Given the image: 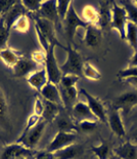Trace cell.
I'll return each mask as SVG.
<instances>
[{
	"label": "cell",
	"mask_w": 137,
	"mask_h": 159,
	"mask_svg": "<svg viewBox=\"0 0 137 159\" xmlns=\"http://www.w3.org/2000/svg\"><path fill=\"white\" fill-rule=\"evenodd\" d=\"M22 4L24 5V7L26 8L27 11H30L32 13L38 12L41 6L42 1H36V0H23Z\"/></svg>",
	"instance_id": "obj_38"
},
{
	"label": "cell",
	"mask_w": 137,
	"mask_h": 159,
	"mask_svg": "<svg viewBox=\"0 0 137 159\" xmlns=\"http://www.w3.org/2000/svg\"><path fill=\"white\" fill-rule=\"evenodd\" d=\"M18 159H30L29 157H19V158H18Z\"/></svg>",
	"instance_id": "obj_47"
},
{
	"label": "cell",
	"mask_w": 137,
	"mask_h": 159,
	"mask_svg": "<svg viewBox=\"0 0 137 159\" xmlns=\"http://www.w3.org/2000/svg\"><path fill=\"white\" fill-rule=\"evenodd\" d=\"M65 50L66 52L68 57H66V61L65 64H62L61 66L62 75L72 74V75L81 77L83 66H84V61H83L82 56L75 48H73L72 45H68Z\"/></svg>",
	"instance_id": "obj_1"
},
{
	"label": "cell",
	"mask_w": 137,
	"mask_h": 159,
	"mask_svg": "<svg viewBox=\"0 0 137 159\" xmlns=\"http://www.w3.org/2000/svg\"><path fill=\"white\" fill-rule=\"evenodd\" d=\"M34 158L35 159H58L55 157L54 153L48 152L47 150H42V151L37 152V153H35Z\"/></svg>",
	"instance_id": "obj_42"
},
{
	"label": "cell",
	"mask_w": 137,
	"mask_h": 159,
	"mask_svg": "<svg viewBox=\"0 0 137 159\" xmlns=\"http://www.w3.org/2000/svg\"><path fill=\"white\" fill-rule=\"evenodd\" d=\"M43 111H44V102H43V99H41L40 97L36 96L35 97V103H34V113L37 116L42 118V114Z\"/></svg>",
	"instance_id": "obj_40"
},
{
	"label": "cell",
	"mask_w": 137,
	"mask_h": 159,
	"mask_svg": "<svg viewBox=\"0 0 137 159\" xmlns=\"http://www.w3.org/2000/svg\"><path fill=\"white\" fill-rule=\"evenodd\" d=\"M32 60L34 61L36 64H38V65H43V66H44L45 60H46V53H45V52H40V50L34 52L32 53Z\"/></svg>",
	"instance_id": "obj_41"
},
{
	"label": "cell",
	"mask_w": 137,
	"mask_h": 159,
	"mask_svg": "<svg viewBox=\"0 0 137 159\" xmlns=\"http://www.w3.org/2000/svg\"><path fill=\"white\" fill-rule=\"evenodd\" d=\"M26 12L27 11L24 7V5L22 4V2L16 1L11 7V9L6 12V15L3 16L6 28H7L9 31H11L12 26L15 25V23L18 21L21 16H26Z\"/></svg>",
	"instance_id": "obj_14"
},
{
	"label": "cell",
	"mask_w": 137,
	"mask_h": 159,
	"mask_svg": "<svg viewBox=\"0 0 137 159\" xmlns=\"http://www.w3.org/2000/svg\"><path fill=\"white\" fill-rule=\"evenodd\" d=\"M8 120V103L4 91L0 87V125L4 128L7 127Z\"/></svg>",
	"instance_id": "obj_28"
},
{
	"label": "cell",
	"mask_w": 137,
	"mask_h": 159,
	"mask_svg": "<svg viewBox=\"0 0 137 159\" xmlns=\"http://www.w3.org/2000/svg\"><path fill=\"white\" fill-rule=\"evenodd\" d=\"M27 82L29 83L30 86L33 87L36 90H38L40 93L45 84L48 82V77H47V73H46V70L44 68H42L40 70H37L34 73H32L27 78Z\"/></svg>",
	"instance_id": "obj_21"
},
{
	"label": "cell",
	"mask_w": 137,
	"mask_h": 159,
	"mask_svg": "<svg viewBox=\"0 0 137 159\" xmlns=\"http://www.w3.org/2000/svg\"><path fill=\"white\" fill-rule=\"evenodd\" d=\"M43 102H44V111L42 114L43 120L47 122H53L61 113V106L46 100H43Z\"/></svg>",
	"instance_id": "obj_24"
},
{
	"label": "cell",
	"mask_w": 137,
	"mask_h": 159,
	"mask_svg": "<svg viewBox=\"0 0 137 159\" xmlns=\"http://www.w3.org/2000/svg\"><path fill=\"white\" fill-rule=\"evenodd\" d=\"M34 21H35V26L37 27L39 31L41 32L43 37L47 40L49 44L62 47V49H66V46L62 44V43L58 41V37H56L54 24L46 19L40 18L38 16H34Z\"/></svg>",
	"instance_id": "obj_6"
},
{
	"label": "cell",
	"mask_w": 137,
	"mask_h": 159,
	"mask_svg": "<svg viewBox=\"0 0 137 159\" xmlns=\"http://www.w3.org/2000/svg\"><path fill=\"white\" fill-rule=\"evenodd\" d=\"M72 117L74 120L78 121V123L84 120H96V118L92 114L91 110L89 109L88 105L83 102H79V101L73 107Z\"/></svg>",
	"instance_id": "obj_18"
},
{
	"label": "cell",
	"mask_w": 137,
	"mask_h": 159,
	"mask_svg": "<svg viewBox=\"0 0 137 159\" xmlns=\"http://www.w3.org/2000/svg\"><path fill=\"white\" fill-rule=\"evenodd\" d=\"M80 80V76L72 75V74H66V75H62L61 82H59L58 86L61 87H73L77 85V82Z\"/></svg>",
	"instance_id": "obj_36"
},
{
	"label": "cell",
	"mask_w": 137,
	"mask_h": 159,
	"mask_svg": "<svg viewBox=\"0 0 137 159\" xmlns=\"http://www.w3.org/2000/svg\"><path fill=\"white\" fill-rule=\"evenodd\" d=\"M40 96L42 97L43 100L49 101V102L55 103L62 106V97H61V93H59V89L56 84H53L51 82H48L45 84L44 87L40 91Z\"/></svg>",
	"instance_id": "obj_19"
},
{
	"label": "cell",
	"mask_w": 137,
	"mask_h": 159,
	"mask_svg": "<svg viewBox=\"0 0 137 159\" xmlns=\"http://www.w3.org/2000/svg\"><path fill=\"white\" fill-rule=\"evenodd\" d=\"M45 126H46V123L44 120L39 121L35 126L23 131V134H21V137L18 139L16 143L21 144L23 146H25L29 149L35 148L37 146V144L39 143L40 139L42 138Z\"/></svg>",
	"instance_id": "obj_3"
},
{
	"label": "cell",
	"mask_w": 137,
	"mask_h": 159,
	"mask_svg": "<svg viewBox=\"0 0 137 159\" xmlns=\"http://www.w3.org/2000/svg\"><path fill=\"white\" fill-rule=\"evenodd\" d=\"M90 151L97 157V159H109L113 154L111 145L106 141H102L98 146H92Z\"/></svg>",
	"instance_id": "obj_27"
},
{
	"label": "cell",
	"mask_w": 137,
	"mask_h": 159,
	"mask_svg": "<svg viewBox=\"0 0 137 159\" xmlns=\"http://www.w3.org/2000/svg\"><path fill=\"white\" fill-rule=\"evenodd\" d=\"M35 153L32 149H29L21 144H11L3 148L0 154V159H18L19 157H29L34 156Z\"/></svg>",
	"instance_id": "obj_10"
},
{
	"label": "cell",
	"mask_w": 137,
	"mask_h": 159,
	"mask_svg": "<svg viewBox=\"0 0 137 159\" xmlns=\"http://www.w3.org/2000/svg\"><path fill=\"white\" fill-rule=\"evenodd\" d=\"M38 16L46 19L53 24H58L59 22L58 7H56V1L49 0V1H42L41 6L38 11Z\"/></svg>",
	"instance_id": "obj_13"
},
{
	"label": "cell",
	"mask_w": 137,
	"mask_h": 159,
	"mask_svg": "<svg viewBox=\"0 0 137 159\" xmlns=\"http://www.w3.org/2000/svg\"><path fill=\"white\" fill-rule=\"evenodd\" d=\"M55 47V45L50 44L49 49L45 52L46 60L44 64V69L46 70V73H47L49 82L58 85L62 77V72L61 70V66L58 64V61H56V57L54 55Z\"/></svg>",
	"instance_id": "obj_5"
},
{
	"label": "cell",
	"mask_w": 137,
	"mask_h": 159,
	"mask_svg": "<svg viewBox=\"0 0 137 159\" xmlns=\"http://www.w3.org/2000/svg\"><path fill=\"white\" fill-rule=\"evenodd\" d=\"M131 140H130V142L131 143H133V144H135V145H137V127L135 128L134 130L132 131V134H131Z\"/></svg>",
	"instance_id": "obj_44"
},
{
	"label": "cell",
	"mask_w": 137,
	"mask_h": 159,
	"mask_svg": "<svg viewBox=\"0 0 137 159\" xmlns=\"http://www.w3.org/2000/svg\"><path fill=\"white\" fill-rule=\"evenodd\" d=\"M15 2V0H0V18H3Z\"/></svg>",
	"instance_id": "obj_39"
},
{
	"label": "cell",
	"mask_w": 137,
	"mask_h": 159,
	"mask_svg": "<svg viewBox=\"0 0 137 159\" xmlns=\"http://www.w3.org/2000/svg\"><path fill=\"white\" fill-rule=\"evenodd\" d=\"M126 81H128V83L131 84V85L137 87V77H132V78H128V79H126Z\"/></svg>",
	"instance_id": "obj_45"
},
{
	"label": "cell",
	"mask_w": 137,
	"mask_h": 159,
	"mask_svg": "<svg viewBox=\"0 0 137 159\" xmlns=\"http://www.w3.org/2000/svg\"><path fill=\"white\" fill-rule=\"evenodd\" d=\"M99 25L101 30L111 29L112 24V2L109 1H99Z\"/></svg>",
	"instance_id": "obj_16"
},
{
	"label": "cell",
	"mask_w": 137,
	"mask_h": 159,
	"mask_svg": "<svg viewBox=\"0 0 137 159\" xmlns=\"http://www.w3.org/2000/svg\"><path fill=\"white\" fill-rule=\"evenodd\" d=\"M83 40H84V43L87 47H91V48L98 47L102 40V30L97 26L89 25L85 29Z\"/></svg>",
	"instance_id": "obj_15"
},
{
	"label": "cell",
	"mask_w": 137,
	"mask_h": 159,
	"mask_svg": "<svg viewBox=\"0 0 137 159\" xmlns=\"http://www.w3.org/2000/svg\"><path fill=\"white\" fill-rule=\"evenodd\" d=\"M128 67H137V52H134L133 56L129 61Z\"/></svg>",
	"instance_id": "obj_43"
},
{
	"label": "cell",
	"mask_w": 137,
	"mask_h": 159,
	"mask_svg": "<svg viewBox=\"0 0 137 159\" xmlns=\"http://www.w3.org/2000/svg\"><path fill=\"white\" fill-rule=\"evenodd\" d=\"M73 1H56V7H58V18L59 21H62L63 23L65 21L68 11L70 9V6L72 5Z\"/></svg>",
	"instance_id": "obj_35"
},
{
	"label": "cell",
	"mask_w": 137,
	"mask_h": 159,
	"mask_svg": "<svg viewBox=\"0 0 137 159\" xmlns=\"http://www.w3.org/2000/svg\"><path fill=\"white\" fill-rule=\"evenodd\" d=\"M77 140V134L75 133H65V131H58L52 141L50 142L46 150L48 152L54 153L56 151H59L62 149H65L69 146L75 144Z\"/></svg>",
	"instance_id": "obj_9"
},
{
	"label": "cell",
	"mask_w": 137,
	"mask_h": 159,
	"mask_svg": "<svg viewBox=\"0 0 137 159\" xmlns=\"http://www.w3.org/2000/svg\"><path fill=\"white\" fill-rule=\"evenodd\" d=\"M29 29H30V20L26 15V16H21V18L15 23V25L12 26L11 30H15V31L19 32V33H27L29 31Z\"/></svg>",
	"instance_id": "obj_34"
},
{
	"label": "cell",
	"mask_w": 137,
	"mask_h": 159,
	"mask_svg": "<svg viewBox=\"0 0 137 159\" xmlns=\"http://www.w3.org/2000/svg\"><path fill=\"white\" fill-rule=\"evenodd\" d=\"M54 121L56 123V126H58V131H65V133H75V131H78L77 124L69 115L59 113Z\"/></svg>",
	"instance_id": "obj_23"
},
{
	"label": "cell",
	"mask_w": 137,
	"mask_h": 159,
	"mask_svg": "<svg viewBox=\"0 0 137 159\" xmlns=\"http://www.w3.org/2000/svg\"><path fill=\"white\" fill-rule=\"evenodd\" d=\"M122 112L115 106L109 107L108 110V123L112 131L119 138L126 137V128L121 116Z\"/></svg>",
	"instance_id": "obj_8"
},
{
	"label": "cell",
	"mask_w": 137,
	"mask_h": 159,
	"mask_svg": "<svg viewBox=\"0 0 137 159\" xmlns=\"http://www.w3.org/2000/svg\"><path fill=\"white\" fill-rule=\"evenodd\" d=\"M97 126H98L97 120H84L77 124L78 130L82 131V133H85V134L93 133V131L97 128Z\"/></svg>",
	"instance_id": "obj_32"
},
{
	"label": "cell",
	"mask_w": 137,
	"mask_h": 159,
	"mask_svg": "<svg viewBox=\"0 0 137 159\" xmlns=\"http://www.w3.org/2000/svg\"><path fill=\"white\" fill-rule=\"evenodd\" d=\"M128 23V18L125 8L120 3L112 2V24L111 29L118 31L122 40H125L126 36V26Z\"/></svg>",
	"instance_id": "obj_4"
},
{
	"label": "cell",
	"mask_w": 137,
	"mask_h": 159,
	"mask_svg": "<svg viewBox=\"0 0 137 159\" xmlns=\"http://www.w3.org/2000/svg\"><path fill=\"white\" fill-rule=\"evenodd\" d=\"M38 64H36L32 59L22 57L16 65L12 68L13 76L18 78H28L32 73L36 72L38 69Z\"/></svg>",
	"instance_id": "obj_12"
},
{
	"label": "cell",
	"mask_w": 137,
	"mask_h": 159,
	"mask_svg": "<svg viewBox=\"0 0 137 159\" xmlns=\"http://www.w3.org/2000/svg\"><path fill=\"white\" fill-rule=\"evenodd\" d=\"M109 159H119V158H118V157H117V156H116V155H115V154H113V155H112V156H111V158H109Z\"/></svg>",
	"instance_id": "obj_46"
},
{
	"label": "cell",
	"mask_w": 137,
	"mask_h": 159,
	"mask_svg": "<svg viewBox=\"0 0 137 159\" xmlns=\"http://www.w3.org/2000/svg\"><path fill=\"white\" fill-rule=\"evenodd\" d=\"M80 93L85 97L89 109L91 110V112L94 115L96 120L100 121V122L108 123V110L105 109V105H103L101 101H100L98 98H95L94 96H92L91 93H89L88 91L84 89H81Z\"/></svg>",
	"instance_id": "obj_7"
},
{
	"label": "cell",
	"mask_w": 137,
	"mask_h": 159,
	"mask_svg": "<svg viewBox=\"0 0 137 159\" xmlns=\"http://www.w3.org/2000/svg\"><path fill=\"white\" fill-rule=\"evenodd\" d=\"M9 34H11V31L6 28L4 19L0 18V50L4 49L6 47L9 39Z\"/></svg>",
	"instance_id": "obj_33"
},
{
	"label": "cell",
	"mask_w": 137,
	"mask_h": 159,
	"mask_svg": "<svg viewBox=\"0 0 137 159\" xmlns=\"http://www.w3.org/2000/svg\"><path fill=\"white\" fill-rule=\"evenodd\" d=\"M113 154L119 159H137V145L127 141L116 148Z\"/></svg>",
	"instance_id": "obj_20"
},
{
	"label": "cell",
	"mask_w": 137,
	"mask_h": 159,
	"mask_svg": "<svg viewBox=\"0 0 137 159\" xmlns=\"http://www.w3.org/2000/svg\"><path fill=\"white\" fill-rule=\"evenodd\" d=\"M84 153V148L81 145H72L59 151L54 152L55 157L58 159H76Z\"/></svg>",
	"instance_id": "obj_22"
},
{
	"label": "cell",
	"mask_w": 137,
	"mask_h": 159,
	"mask_svg": "<svg viewBox=\"0 0 137 159\" xmlns=\"http://www.w3.org/2000/svg\"><path fill=\"white\" fill-rule=\"evenodd\" d=\"M82 20L86 24L91 26L99 25V13L98 11L92 5H85L81 11Z\"/></svg>",
	"instance_id": "obj_25"
},
{
	"label": "cell",
	"mask_w": 137,
	"mask_h": 159,
	"mask_svg": "<svg viewBox=\"0 0 137 159\" xmlns=\"http://www.w3.org/2000/svg\"><path fill=\"white\" fill-rule=\"evenodd\" d=\"M113 106L121 111L125 115L131 112V110L137 106V91H127L117 97L113 101Z\"/></svg>",
	"instance_id": "obj_11"
},
{
	"label": "cell",
	"mask_w": 137,
	"mask_h": 159,
	"mask_svg": "<svg viewBox=\"0 0 137 159\" xmlns=\"http://www.w3.org/2000/svg\"><path fill=\"white\" fill-rule=\"evenodd\" d=\"M82 75L86 77L89 80L92 81H97L99 79H101V73L95 68L90 62H85L84 66H83V71H82Z\"/></svg>",
	"instance_id": "obj_31"
},
{
	"label": "cell",
	"mask_w": 137,
	"mask_h": 159,
	"mask_svg": "<svg viewBox=\"0 0 137 159\" xmlns=\"http://www.w3.org/2000/svg\"><path fill=\"white\" fill-rule=\"evenodd\" d=\"M58 89H59V93H61L62 106L65 107L66 110L72 111L73 107L78 102V90H77V87L76 86H73V87L58 86Z\"/></svg>",
	"instance_id": "obj_17"
},
{
	"label": "cell",
	"mask_w": 137,
	"mask_h": 159,
	"mask_svg": "<svg viewBox=\"0 0 137 159\" xmlns=\"http://www.w3.org/2000/svg\"><path fill=\"white\" fill-rule=\"evenodd\" d=\"M120 4L125 8L128 22L137 25V2L131 0H123L120 1Z\"/></svg>",
	"instance_id": "obj_29"
},
{
	"label": "cell",
	"mask_w": 137,
	"mask_h": 159,
	"mask_svg": "<svg viewBox=\"0 0 137 159\" xmlns=\"http://www.w3.org/2000/svg\"><path fill=\"white\" fill-rule=\"evenodd\" d=\"M21 57H19L15 50L9 48V47H5L4 49L0 50V59L4 63V65L9 67V68H13Z\"/></svg>",
	"instance_id": "obj_26"
},
{
	"label": "cell",
	"mask_w": 137,
	"mask_h": 159,
	"mask_svg": "<svg viewBox=\"0 0 137 159\" xmlns=\"http://www.w3.org/2000/svg\"><path fill=\"white\" fill-rule=\"evenodd\" d=\"M63 25H65L66 37V39H68V45H72V42L74 41L77 30L79 28H83L85 30L89 26L88 24H86L82 20V18H80L79 15L77 13L76 9L74 7V2L70 6L68 15H66L65 21H63Z\"/></svg>",
	"instance_id": "obj_2"
},
{
	"label": "cell",
	"mask_w": 137,
	"mask_h": 159,
	"mask_svg": "<svg viewBox=\"0 0 137 159\" xmlns=\"http://www.w3.org/2000/svg\"><path fill=\"white\" fill-rule=\"evenodd\" d=\"M119 79L126 80L132 77H137V67H127L125 69L120 70L117 74Z\"/></svg>",
	"instance_id": "obj_37"
},
{
	"label": "cell",
	"mask_w": 137,
	"mask_h": 159,
	"mask_svg": "<svg viewBox=\"0 0 137 159\" xmlns=\"http://www.w3.org/2000/svg\"><path fill=\"white\" fill-rule=\"evenodd\" d=\"M125 40L134 49V52H137V25L130 22L127 23Z\"/></svg>",
	"instance_id": "obj_30"
}]
</instances>
